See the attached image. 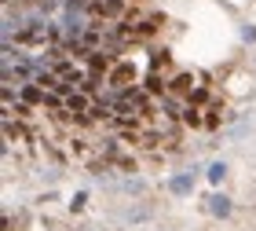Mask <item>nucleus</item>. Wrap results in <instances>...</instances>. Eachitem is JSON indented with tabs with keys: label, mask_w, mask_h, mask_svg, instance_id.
Returning <instances> with one entry per match:
<instances>
[{
	"label": "nucleus",
	"mask_w": 256,
	"mask_h": 231,
	"mask_svg": "<svg viewBox=\"0 0 256 231\" xmlns=\"http://www.w3.org/2000/svg\"><path fill=\"white\" fill-rule=\"evenodd\" d=\"M132 77H136V70H132V66H118V70L110 74V85H118V88H121V85H128Z\"/></svg>",
	"instance_id": "7ed1b4c3"
},
{
	"label": "nucleus",
	"mask_w": 256,
	"mask_h": 231,
	"mask_svg": "<svg viewBox=\"0 0 256 231\" xmlns=\"http://www.w3.org/2000/svg\"><path fill=\"white\" fill-rule=\"evenodd\" d=\"M190 88V74H180L176 77V92H187Z\"/></svg>",
	"instance_id": "1a4fd4ad"
},
{
	"label": "nucleus",
	"mask_w": 256,
	"mask_h": 231,
	"mask_svg": "<svg viewBox=\"0 0 256 231\" xmlns=\"http://www.w3.org/2000/svg\"><path fill=\"white\" fill-rule=\"evenodd\" d=\"M208 213H216V216H227V213H230V202L224 198V194H212V198H208Z\"/></svg>",
	"instance_id": "f03ea898"
},
{
	"label": "nucleus",
	"mask_w": 256,
	"mask_h": 231,
	"mask_svg": "<svg viewBox=\"0 0 256 231\" xmlns=\"http://www.w3.org/2000/svg\"><path fill=\"white\" fill-rule=\"evenodd\" d=\"M44 37H48V26H40V22H33L30 30H18V44H44Z\"/></svg>",
	"instance_id": "f257e3e1"
},
{
	"label": "nucleus",
	"mask_w": 256,
	"mask_h": 231,
	"mask_svg": "<svg viewBox=\"0 0 256 231\" xmlns=\"http://www.w3.org/2000/svg\"><path fill=\"white\" fill-rule=\"evenodd\" d=\"M124 0H102V15H121Z\"/></svg>",
	"instance_id": "0eeeda50"
},
{
	"label": "nucleus",
	"mask_w": 256,
	"mask_h": 231,
	"mask_svg": "<svg viewBox=\"0 0 256 231\" xmlns=\"http://www.w3.org/2000/svg\"><path fill=\"white\" fill-rule=\"evenodd\" d=\"M66 107L74 110V114H84V110H88V103H84V96H77V92H74V96H66Z\"/></svg>",
	"instance_id": "20e7f679"
},
{
	"label": "nucleus",
	"mask_w": 256,
	"mask_h": 231,
	"mask_svg": "<svg viewBox=\"0 0 256 231\" xmlns=\"http://www.w3.org/2000/svg\"><path fill=\"white\" fill-rule=\"evenodd\" d=\"M224 176H227V165H224V161H216V165H208V180H212V183H220Z\"/></svg>",
	"instance_id": "423d86ee"
},
{
	"label": "nucleus",
	"mask_w": 256,
	"mask_h": 231,
	"mask_svg": "<svg viewBox=\"0 0 256 231\" xmlns=\"http://www.w3.org/2000/svg\"><path fill=\"white\" fill-rule=\"evenodd\" d=\"M183 121H187V125H202V118H198V110H194V107L183 110Z\"/></svg>",
	"instance_id": "6e6552de"
},
{
	"label": "nucleus",
	"mask_w": 256,
	"mask_h": 231,
	"mask_svg": "<svg viewBox=\"0 0 256 231\" xmlns=\"http://www.w3.org/2000/svg\"><path fill=\"white\" fill-rule=\"evenodd\" d=\"M168 187H172V191H176V194H187V191L194 187V180H190V176H176V180H172V183H168Z\"/></svg>",
	"instance_id": "39448f33"
},
{
	"label": "nucleus",
	"mask_w": 256,
	"mask_h": 231,
	"mask_svg": "<svg viewBox=\"0 0 256 231\" xmlns=\"http://www.w3.org/2000/svg\"><path fill=\"white\" fill-rule=\"evenodd\" d=\"M110 59H102V55H92V70H106Z\"/></svg>",
	"instance_id": "9d476101"
}]
</instances>
